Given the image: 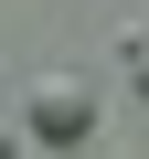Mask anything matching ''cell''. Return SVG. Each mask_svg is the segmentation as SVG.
<instances>
[{"mask_svg": "<svg viewBox=\"0 0 149 159\" xmlns=\"http://www.w3.org/2000/svg\"><path fill=\"white\" fill-rule=\"evenodd\" d=\"M22 127L43 148H74V138H96V85L85 74H32V96H22Z\"/></svg>", "mask_w": 149, "mask_h": 159, "instance_id": "cell-1", "label": "cell"}, {"mask_svg": "<svg viewBox=\"0 0 149 159\" xmlns=\"http://www.w3.org/2000/svg\"><path fill=\"white\" fill-rule=\"evenodd\" d=\"M128 64H138V96H149V32H128Z\"/></svg>", "mask_w": 149, "mask_h": 159, "instance_id": "cell-2", "label": "cell"}, {"mask_svg": "<svg viewBox=\"0 0 149 159\" xmlns=\"http://www.w3.org/2000/svg\"><path fill=\"white\" fill-rule=\"evenodd\" d=\"M0 148H11V117H0Z\"/></svg>", "mask_w": 149, "mask_h": 159, "instance_id": "cell-3", "label": "cell"}]
</instances>
